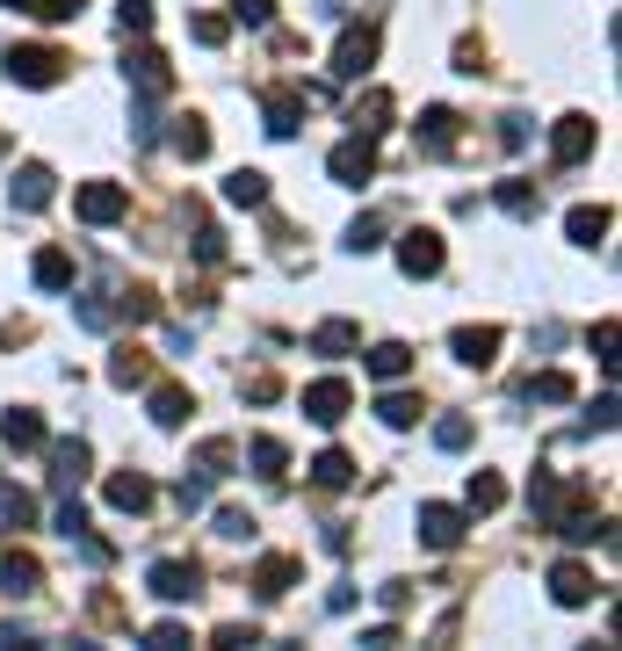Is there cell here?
Listing matches in <instances>:
<instances>
[{
  "instance_id": "obj_1",
  "label": "cell",
  "mask_w": 622,
  "mask_h": 651,
  "mask_svg": "<svg viewBox=\"0 0 622 651\" xmlns=\"http://www.w3.org/2000/svg\"><path fill=\"white\" fill-rule=\"evenodd\" d=\"M377 52H384V30H377V22H347L341 44H333V80H363V73L377 66Z\"/></svg>"
},
{
  "instance_id": "obj_2",
  "label": "cell",
  "mask_w": 622,
  "mask_h": 651,
  "mask_svg": "<svg viewBox=\"0 0 622 651\" xmlns=\"http://www.w3.org/2000/svg\"><path fill=\"white\" fill-rule=\"evenodd\" d=\"M0 66H8V80H15V87H58V80H66V58H58L52 44H15Z\"/></svg>"
},
{
  "instance_id": "obj_3",
  "label": "cell",
  "mask_w": 622,
  "mask_h": 651,
  "mask_svg": "<svg viewBox=\"0 0 622 651\" xmlns=\"http://www.w3.org/2000/svg\"><path fill=\"white\" fill-rule=\"evenodd\" d=\"M326 174L341 181V189H363L369 174H377V137H341L326 153Z\"/></svg>"
},
{
  "instance_id": "obj_4",
  "label": "cell",
  "mask_w": 622,
  "mask_h": 651,
  "mask_svg": "<svg viewBox=\"0 0 622 651\" xmlns=\"http://www.w3.org/2000/svg\"><path fill=\"white\" fill-rule=\"evenodd\" d=\"M442 261H449V246H442V232H427V224H413V232L398 240V268L413 275V283L442 275Z\"/></svg>"
},
{
  "instance_id": "obj_5",
  "label": "cell",
  "mask_w": 622,
  "mask_h": 651,
  "mask_svg": "<svg viewBox=\"0 0 622 651\" xmlns=\"http://www.w3.org/2000/svg\"><path fill=\"white\" fill-rule=\"evenodd\" d=\"M413 529H420V543H427V550H456V543H464V529H470V515H464V507H442V499H427Z\"/></svg>"
},
{
  "instance_id": "obj_6",
  "label": "cell",
  "mask_w": 622,
  "mask_h": 651,
  "mask_svg": "<svg viewBox=\"0 0 622 651\" xmlns=\"http://www.w3.org/2000/svg\"><path fill=\"white\" fill-rule=\"evenodd\" d=\"M73 210H80V224H116L123 210H131V189H123V181H87V189L73 196Z\"/></svg>"
},
{
  "instance_id": "obj_7",
  "label": "cell",
  "mask_w": 622,
  "mask_h": 651,
  "mask_svg": "<svg viewBox=\"0 0 622 651\" xmlns=\"http://www.w3.org/2000/svg\"><path fill=\"white\" fill-rule=\"evenodd\" d=\"M347 406H355V391H347L341 377L304 384V420H319V428H341V420H347Z\"/></svg>"
},
{
  "instance_id": "obj_8",
  "label": "cell",
  "mask_w": 622,
  "mask_h": 651,
  "mask_svg": "<svg viewBox=\"0 0 622 651\" xmlns=\"http://www.w3.org/2000/svg\"><path fill=\"white\" fill-rule=\"evenodd\" d=\"M145 586H153L159 600H196L203 594V572H196L189 558H159V565L145 572Z\"/></svg>"
},
{
  "instance_id": "obj_9",
  "label": "cell",
  "mask_w": 622,
  "mask_h": 651,
  "mask_svg": "<svg viewBox=\"0 0 622 651\" xmlns=\"http://www.w3.org/2000/svg\"><path fill=\"white\" fill-rule=\"evenodd\" d=\"M593 117H557V131H551V159L557 167H579V159H593Z\"/></svg>"
},
{
  "instance_id": "obj_10",
  "label": "cell",
  "mask_w": 622,
  "mask_h": 651,
  "mask_svg": "<svg viewBox=\"0 0 622 651\" xmlns=\"http://www.w3.org/2000/svg\"><path fill=\"white\" fill-rule=\"evenodd\" d=\"M123 80H131L145 102H153V95H167V87H174V73H167V58H159L153 44H138V52L123 58Z\"/></svg>"
},
{
  "instance_id": "obj_11",
  "label": "cell",
  "mask_w": 622,
  "mask_h": 651,
  "mask_svg": "<svg viewBox=\"0 0 622 651\" xmlns=\"http://www.w3.org/2000/svg\"><path fill=\"white\" fill-rule=\"evenodd\" d=\"M449 347H456V362H470V369H492V355H500V325H456Z\"/></svg>"
},
{
  "instance_id": "obj_12",
  "label": "cell",
  "mask_w": 622,
  "mask_h": 651,
  "mask_svg": "<svg viewBox=\"0 0 622 651\" xmlns=\"http://www.w3.org/2000/svg\"><path fill=\"white\" fill-rule=\"evenodd\" d=\"M551 600H557V608H587V600H593V572L579 565V558L551 565Z\"/></svg>"
},
{
  "instance_id": "obj_13",
  "label": "cell",
  "mask_w": 622,
  "mask_h": 651,
  "mask_svg": "<svg viewBox=\"0 0 622 651\" xmlns=\"http://www.w3.org/2000/svg\"><path fill=\"white\" fill-rule=\"evenodd\" d=\"M36 586H44V565H36L30 550H8V558H0V594H8V600H30Z\"/></svg>"
},
{
  "instance_id": "obj_14",
  "label": "cell",
  "mask_w": 622,
  "mask_h": 651,
  "mask_svg": "<svg viewBox=\"0 0 622 651\" xmlns=\"http://www.w3.org/2000/svg\"><path fill=\"white\" fill-rule=\"evenodd\" d=\"M297 580H304V565H297V558H282V550L254 565V594H260V600H282V594H290Z\"/></svg>"
},
{
  "instance_id": "obj_15",
  "label": "cell",
  "mask_w": 622,
  "mask_h": 651,
  "mask_svg": "<svg viewBox=\"0 0 622 651\" xmlns=\"http://www.w3.org/2000/svg\"><path fill=\"white\" fill-rule=\"evenodd\" d=\"M102 493H109V507H116V515H145V507H153V478H138V471H116Z\"/></svg>"
},
{
  "instance_id": "obj_16",
  "label": "cell",
  "mask_w": 622,
  "mask_h": 651,
  "mask_svg": "<svg viewBox=\"0 0 622 651\" xmlns=\"http://www.w3.org/2000/svg\"><path fill=\"white\" fill-rule=\"evenodd\" d=\"M347 123H355V137H377V131H391V87H369L363 102L347 109Z\"/></svg>"
},
{
  "instance_id": "obj_17",
  "label": "cell",
  "mask_w": 622,
  "mask_h": 651,
  "mask_svg": "<svg viewBox=\"0 0 622 651\" xmlns=\"http://www.w3.org/2000/svg\"><path fill=\"white\" fill-rule=\"evenodd\" d=\"M0 442L8 449H44V420H36L30 406H8L0 412Z\"/></svg>"
},
{
  "instance_id": "obj_18",
  "label": "cell",
  "mask_w": 622,
  "mask_h": 651,
  "mask_svg": "<svg viewBox=\"0 0 622 651\" xmlns=\"http://www.w3.org/2000/svg\"><path fill=\"white\" fill-rule=\"evenodd\" d=\"M521 398H529V406H571V398H579V384H571L565 369H543V377L521 384Z\"/></svg>"
},
{
  "instance_id": "obj_19",
  "label": "cell",
  "mask_w": 622,
  "mask_h": 651,
  "mask_svg": "<svg viewBox=\"0 0 622 651\" xmlns=\"http://www.w3.org/2000/svg\"><path fill=\"white\" fill-rule=\"evenodd\" d=\"M52 189H58V174L30 159V167L15 174V210H44V203H52Z\"/></svg>"
},
{
  "instance_id": "obj_20",
  "label": "cell",
  "mask_w": 622,
  "mask_h": 651,
  "mask_svg": "<svg viewBox=\"0 0 622 651\" xmlns=\"http://www.w3.org/2000/svg\"><path fill=\"white\" fill-rule=\"evenodd\" d=\"M355 347H363V325L355 319H326L311 333V355H355Z\"/></svg>"
},
{
  "instance_id": "obj_21",
  "label": "cell",
  "mask_w": 622,
  "mask_h": 651,
  "mask_svg": "<svg viewBox=\"0 0 622 651\" xmlns=\"http://www.w3.org/2000/svg\"><path fill=\"white\" fill-rule=\"evenodd\" d=\"M225 203H232V210H260V203H268V174H260V167L225 174Z\"/></svg>"
},
{
  "instance_id": "obj_22",
  "label": "cell",
  "mask_w": 622,
  "mask_h": 651,
  "mask_svg": "<svg viewBox=\"0 0 622 651\" xmlns=\"http://www.w3.org/2000/svg\"><path fill=\"white\" fill-rule=\"evenodd\" d=\"M109 384H116V391H138V384H153V355H138V347H116V355H109Z\"/></svg>"
},
{
  "instance_id": "obj_23",
  "label": "cell",
  "mask_w": 622,
  "mask_h": 651,
  "mask_svg": "<svg viewBox=\"0 0 622 651\" xmlns=\"http://www.w3.org/2000/svg\"><path fill=\"white\" fill-rule=\"evenodd\" d=\"M52 478H58V493H73V485L87 478V442L73 434V442H52Z\"/></svg>"
},
{
  "instance_id": "obj_24",
  "label": "cell",
  "mask_w": 622,
  "mask_h": 651,
  "mask_svg": "<svg viewBox=\"0 0 622 651\" xmlns=\"http://www.w3.org/2000/svg\"><path fill=\"white\" fill-rule=\"evenodd\" d=\"M420 153H427V159L456 153V117H449V109H427V117H420Z\"/></svg>"
},
{
  "instance_id": "obj_25",
  "label": "cell",
  "mask_w": 622,
  "mask_h": 651,
  "mask_svg": "<svg viewBox=\"0 0 622 651\" xmlns=\"http://www.w3.org/2000/svg\"><path fill=\"white\" fill-rule=\"evenodd\" d=\"M406 369H413V347H406V341H377V347H369V377H377V384H398Z\"/></svg>"
},
{
  "instance_id": "obj_26",
  "label": "cell",
  "mask_w": 622,
  "mask_h": 651,
  "mask_svg": "<svg viewBox=\"0 0 622 651\" xmlns=\"http://www.w3.org/2000/svg\"><path fill=\"white\" fill-rule=\"evenodd\" d=\"M608 224H615V218H608L601 203H579V210L565 218V232H571V246H601V240H608Z\"/></svg>"
},
{
  "instance_id": "obj_27",
  "label": "cell",
  "mask_w": 622,
  "mask_h": 651,
  "mask_svg": "<svg viewBox=\"0 0 622 651\" xmlns=\"http://www.w3.org/2000/svg\"><path fill=\"white\" fill-rule=\"evenodd\" d=\"M507 507V485L492 471H470V493H464V515H500Z\"/></svg>"
},
{
  "instance_id": "obj_28",
  "label": "cell",
  "mask_w": 622,
  "mask_h": 651,
  "mask_svg": "<svg viewBox=\"0 0 622 651\" xmlns=\"http://www.w3.org/2000/svg\"><path fill=\"white\" fill-rule=\"evenodd\" d=\"M189 412H196V398L181 391V384H153V420H159V428H181Z\"/></svg>"
},
{
  "instance_id": "obj_29",
  "label": "cell",
  "mask_w": 622,
  "mask_h": 651,
  "mask_svg": "<svg viewBox=\"0 0 622 651\" xmlns=\"http://www.w3.org/2000/svg\"><path fill=\"white\" fill-rule=\"evenodd\" d=\"M304 123V95H268V137H297Z\"/></svg>"
},
{
  "instance_id": "obj_30",
  "label": "cell",
  "mask_w": 622,
  "mask_h": 651,
  "mask_svg": "<svg viewBox=\"0 0 622 651\" xmlns=\"http://www.w3.org/2000/svg\"><path fill=\"white\" fill-rule=\"evenodd\" d=\"M30 275H36V290H66V283H73V254H58V246H44Z\"/></svg>"
},
{
  "instance_id": "obj_31",
  "label": "cell",
  "mask_w": 622,
  "mask_h": 651,
  "mask_svg": "<svg viewBox=\"0 0 622 651\" xmlns=\"http://www.w3.org/2000/svg\"><path fill=\"white\" fill-rule=\"evenodd\" d=\"M36 521V499L22 485H0V529H30Z\"/></svg>"
},
{
  "instance_id": "obj_32",
  "label": "cell",
  "mask_w": 622,
  "mask_h": 651,
  "mask_svg": "<svg viewBox=\"0 0 622 651\" xmlns=\"http://www.w3.org/2000/svg\"><path fill=\"white\" fill-rule=\"evenodd\" d=\"M246 456H254L260 478H282V471H290V449H282L276 434H254V449H246Z\"/></svg>"
},
{
  "instance_id": "obj_33",
  "label": "cell",
  "mask_w": 622,
  "mask_h": 651,
  "mask_svg": "<svg viewBox=\"0 0 622 651\" xmlns=\"http://www.w3.org/2000/svg\"><path fill=\"white\" fill-rule=\"evenodd\" d=\"M232 463H240V442H225V434H218V442H203V449H196V471H203V478H225Z\"/></svg>"
},
{
  "instance_id": "obj_34",
  "label": "cell",
  "mask_w": 622,
  "mask_h": 651,
  "mask_svg": "<svg viewBox=\"0 0 622 651\" xmlns=\"http://www.w3.org/2000/svg\"><path fill=\"white\" fill-rule=\"evenodd\" d=\"M377 420H384V428H413V420H420V398L413 391H384L377 398Z\"/></svg>"
},
{
  "instance_id": "obj_35",
  "label": "cell",
  "mask_w": 622,
  "mask_h": 651,
  "mask_svg": "<svg viewBox=\"0 0 622 651\" xmlns=\"http://www.w3.org/2000/svg\"><path fill=\"white\" fill-rule=\"evenodd\" d=\"M174 153H181V159H210V123L181 117V123H174Z\"/></svg>"
},
{
  "instance_id": "obj_36",
  "label": "cell",
  "mask_w": 622,
  "mask_h": 651,
  "mask_svg": "<svg viewBox=\"0 0 622 651\" xmlns=\"http://www.w3.org/2000/svg\"><path fill=\"white\" fill-rule=\"evenodd\" d=\"M500 210H507V218H521V224H529V218L543 210V196L529 189V181H500Z\"/></svg>"
},
{
  "instance_id": "obj_37",
  "label": "cell",
  "mask_w": 622,
  "mask_h": 651,
  "mask_svg": "<svg viewBox=\"0 0 622 651\" xmlns=\"http://www.w3.org/2000/svg\"><path fill=\"white\" fill-rule=\"evenodd\" d=\"M311 478L326 485V493H341V485H347V478H355V463H347V449H326V456L311 463Z\"/></svg>"
},
{
  "instance_id": "obj_38",
  "label": "cell",
  "mask_w": 622,
  "mask_h": 651,
  "mask_svg": "<svg viewBox=\"0 0 622 651\" xmlns=\"http://www.w3.org/2000/svg\"><path fill=\"white\" fill-rule=\"evenodd\" d=\"M73 319H80L87 333H109V325H116V305H109V297H80V305H73Z\"/></svg>"
},
{
  "instance_id": "obj_39",
  "label": "cell",
  "mask_w": 622,
  "mask_h": 651,
  "mask_svg": "<svg viewBox=\"0 0 622 651\" xmlns=\"http://www.w3.org/2000/svg\"><path fill=\"white\" fill-rule=\"evenodd\" d=\"M189 36L203 44V52H218V44H232V15H196Z\"/></svg>"
},
{
  "instance_id": "obj_40",
  "label": "cell",
  "mask_w": 622,
  "mask_h": 651,
  "mask_svg": "<svg viewBox=\"0 0 622 651\" xmlns=\"http://www.w3.org/2000/svg\"><path fill=\"white\" fill-rule=\"evenodd\" d=\"M434 449H449V456H456V449H470V420H464V412L434 420Z\"/></svg>"
},
{
  "instance_id": "obj_41",
  "label": "cell",
  "mask_w": 622,
  "mask_h": 651,
  "mask_svg": "<svg viewBox=\"0 0 622 651\" xmlns=\"http://www.w3.org/2000/svg\"><path fill=\"white\" fill-rule=\"evenodd\" d=\"M218 536L225 543H254V515L246 507H218Z\"/></svg>"
},
{
  "instance_id": "obj_42",
  "label": "cell",
  "mask_w": 622,
  "mask_h": 651,
  "mask_svg": "<svg viewBox=\"0 0 622 651\" xmlns=\"http://www.w3.org/2000/svg\"><path fill=\"white\" fill-rule=\"evenodd\" d=\"M347 246H355V254H377L384 246V218H355L347 224Z\"/></svg>"
},
{
  "instance_id": "obj_43",
  "label": "cell",
  "mask_w": 622,
  "mask_h": 651,
  "mask_svg": "<svg viewBox=\"0 0 622 651\" xmlns=\"http://www.w3.org/2000/svg\"><path fill=\"white\" fill-rule=\"evenodd\" d=\"M232 22H246V30H268V22H276V0H232Z\"/></svg>"
},
{
  "instance_id": "obj_44",
  "label": "cell",
  "mask_w": 622,
  "mask_h": 651,
  "mask_svg": "<svg viewBox=\"0 0 622 651\" xmlns=\"http://www.w3.org/2000/svg\"><path fill=\"white\" fill-rule=\"evenodd\" d=\"M196 261H203V268L225 261V232H218V224H196Z\"/></svg>"
},
{
  "instance_id": "obj_45",
  "label": "cell",
  "mask_w": 622,
  "mask_h": 651,
  "mask_svg": "<svg viewBox=\"0 0 622 651\" xmlns=\"http://www.w3.org/2000/svg\"><path fill=\"white\" fill-rule=\"evenodd\" d=\"M116 22L131 36H145V30H153V0H116Z\"/></svg>"
},
{
  "instance_id": "obj_46",
  "label": "cell",
  "mask_w": 622,
  "mask_h": 651,
  "mask_svg": "<svg viewBox=\"0 0 622 651\" xmlns=\"http://www.w3.org/2000/svg\"><path fill=\"white\" fill-rule=\"evenodd\" d=\"M174 499H181L189 515H196V507H210V478H203V471H196V478H181V485H174Z\"/></svg>"
},
{
  "instance_id": "obj_47",
  "label": "cell",
  "mask_w": 622,
  "mask_h": 651,
  "mask_svg": "<svg viewBox=\"0 0 622 651\" xmlns=\"http://www.w3.org/2000/svg\"><path fill=\"white\" fill-rule=\"evenodd\" d=\"M174 644H189L181 622H153V630H145V651H174Z\"/></svg>"
},
{
  "instance_id": "obj_48",
  "label": "cell",
  "mask_w": 622,
  "mask_h": 651,
  "mask_svg": "<svg viewBox=\"0 0 622 651\" xmlns=\"http://www.w3.org/2000/svg\"><path fill=\"white\" fill-rule=\"evenodd\" d=\"M246 644H260L254 622H225V630H218V651H246Z\"/></svg>"
},
{
  "instance_id": "obj_49",
  "label": "cell",
  "mask_w": 622,
  "mask_h": 651,
  "mask_svg": "<svg viewBox=\"0 0 622 651\" xmlns=\"http://www.w3.org/2000/svg\"><path fill=\"white\" fill-rule=\"evenodd\" d=\"M87 0H30V15H44V22H73Z\"/></svg>"
},
{
  "instance_id": "obj_50",
  "label": "cell",
  "mask_w": 622,
  "mask_h": 651,
  "mask_svg": "<svg viewBox=\"0 0 622 651\" xmlns=\"http://www.w3.org/2000/svg\"><path fill=\"white\" fill-rule=\"evenodd\" d=\"M80 529H87V507L66 493V499H58V536H80Z\"/></svg>"
},
{
  "instance_id": "obj_51",
  "label": "cell",
  "mask_w": 622,
  "mask_h": 651,
  "mask_svg": "<svg viewBox=\"0 0 622 651\" xmlns=\"http://www.w3.org/2000/svg\"><path fill=\"white\" fill-rule=\"evenodd\" d=\"M593 355H601L608 369H615V319H601V325H593Z\"/></svg>"
},
{
  "instance_id": "obj_52",
  "label": "cell",
  "mask_w": 622,
  "mask_h": 651,
  "mask_svg": "<svg viewBox=\"0 0 622 651\" xmlns=\"http://www.w3.org/2000/svg\"><path fill=\"white\" fill-rule=\"evenodd\" d=\"M131 137H138V145H153V137H159V123H153V109H131Z\"/></svg>"
},
{
  "instance_id": "obj_53",
  "label": "cell",
  "mask_w": 622,
  "mask_h": 651,
  "mask_svg": "<svg viewBox=\"0 0 622 651\" xmlns=\"http://www.w3.org/2000/svg\"><path fill=\"white\" fill-rule=\"evenodd\" d=\"M587 428H601V434L615 428V391H608V398H593V412H587Z\"/></svg>"
},
{
  "instance_id": "obj_54",
  "label": "cell",
  "mask_w": 622,
  "mask_h": 651,
  "mask_svg": "<svg viewBox=\"0 0 622 651\" xmlns=\"http://www.w3.org/2000/svg\"><path fill=\"white\" fill-rule=\"evenodd\" d=\"M500 145H507V153H521V145H529V123H521V117H507V131H500Z\"/></svg>"
},
{
  "instance_id": "obj_55",
  "label": "cell",
  "mask_w": 622,
  "mask_h": 651,
  "mask_svg": "<svg viewBox=\"0 0 622 651\" xmlns=\"http://www.w3.org/2000/svg\"><path fill=\"white\" fill-rule=\"evenodd\" d=\"M0 153H8V137H0Z\"/></svg>"
}]
</instances>
